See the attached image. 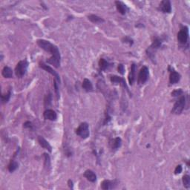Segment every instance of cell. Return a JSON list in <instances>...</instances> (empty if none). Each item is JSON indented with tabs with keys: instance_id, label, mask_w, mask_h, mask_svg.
I'll list each match as a JSON object with an SVG mask.
<instances>
[{
	"instance_id": "6da1fadb",
	"label": "cell",
	"mask_w": 190,
	"mask_h": 190,
	"mask_svg": "<svg viewBox=\"0 0 190 190\" xmlns=\"http://www.w3.org/2000/svg\"><path fill=\"white\" fill-rule=\"evenodd\" d=\"M36 43L44 51L51 53V57L47 59L46 63L58 68L60 66L61 55L57 46L45 39H38L36 41Z\"/></svg>"
},
{
	"instance_id": "7a4b0ae2",
	"label": "cell",
	"mask_w": 190,
	"mask_h": 190,
	"mask_svg": "<svg viewBox=\"0 0 190 190\" xmlns=\"http://www.w3.org/2000/svg\"><path fill=\"white\" fill-rule=\"evenodd\" d=\"M162 43H163L162 39H160V38H158V37H156L154 39V41H153L152 44H151V45L146 49L147 56L149 57V58H150L151 60L153 61V62H154V60H155V51L161 47V45H162Z\"/></svg>"
},
{
	"instance_id": "3957f363",
	"label": "cell",
	"mask_w": 190,
	"mask_h": 190,
	"mask_svg": "<svg viewBox=\"0 0 190 190\" xmlns=\"http://www.w3.org/2000/svg\"><path fill=\"white\" fill-rule=\"evenodd\" d=\"M28 62L26 59L21 60L16 64L15 68V74L17 78H22L25 75L28 68Z\"/></svg>"
},
{
	"instance_id": "277c9868",
	"label": "cell",
	"mask_w": 190,
	"mask_h": 190,
	"mask_svg": "<svg viewBox=\"0 0 190 190\" xmlns=\"http://www.w3.org/2000/svg\"><path fill=\"white\" fill-rule=\"evenodd\" d=\"M186 102L187 101H186L185 96H181L174 104L173 108L172 109V114L177 115L181 114V113L183 112L184 108H185Z\"/></svg>"
},
{
	"instance_id": "5b68a950",
	"label": "cell",
	"mask_w": 190,
	"mask_h": 190,
	"mask_svg": "<svg viewBox=\"0 0 190 190\" xmlns=\"http://www.w3.org/2000/svg\"><path fill=\"white\" fill-rule=\"evenodd\" d=\"M178 41L181 45H186L189 40V28L187 26H181V28L178 33Z\"/></svg>"
},
{
	"instance_id": "8992f818",
	"label": "cell",
	"mask_w": 190,
	"mask_h": 190,
	"mask_svg": "<svg viewBox=\"0 0 190 190\" xmlns=\"http://www.w3.org/2000/svg\"><path fill=\"white\" fill-rule=\"evenodd\" d=\"M76 134L80 136L82 139H86L89 137L90 132H89V126L87 123L83 122L80 123L78 128L76 129Z\"/></svg>"
},
{
	"instance_id": "52a82bcc",
	"label": "cell",
	"mask_w": 190,
	"mask_h": 190,
	"mask_svg": "<svg viewBox=\"0 0 190 190\" xmlns=\"http://www.w3.org/2000/svg\"><path fill=\"white\" fill-rule=\"evenodd\" d=\"M149 76V70L147 66H143L140 71L137 77V83L139 85H143L147 82Z\"/></svg>"
},
{
	"instance_id": "ba28073f",
	"label": "cell",
	"mask_w": 190,
	"mask_h": 190,
	"mask_svg": "<svg viewBox=\"0 0 190 190\" xmlns=\"http://www.w3.org/2000/svg\"><path fill=\"white\" fill-rule=\"evenodd\" d=\"M39 65L40 68H41L42 69H43V70H45V72H47L48 73H49V74H51V75L54 77V80H56V81L58 82L59 84H60V82H61L60 77H59V74L56 72V71L53 70L51 67H50L49 66H48V65L45 64L43 62H40Z\"/></svg>"
},
{
	"instance_id": "9c48e42d",
	"label": "cell",
	"mask_w": 190,
	"mask_h": 190,
	"mask_svg": "<svg viewBox=\"0 0 190 190\" xmlns=\"http://www.w3.org/2000/svg\"><path fill=\"white\" fill-rule=\"evenodd\" d=\"M169 72V83L171 85H174V84L178 83L180 80L181 76L179 73L174 71L173 68H171V66H169L168 68Z\"/></svg>"
},
{
	"instance_id": "30bf717a",
	"label": "cell",
	"mask_w": 190,
	"mask_h": 190,
	"mask_svg": "<svg viewBox=\"0 0 190 190\" xmlns=\"http://www.w3.org/2000/svg\"><path fill=\"white\" fill-rule=\"evenodd\" d=\"M118 185V181L116 180H104L101 183V189L103 190H109L113 189Z\"/></svg>"
},
{
	"instance_id": "8fae6325",
	"label": "cell",
	"mask_w": 190,
	"mask_h": 190,
	"mask_svg": "<svg viewBox=\"0 0 190 190\" xmlns=\"http://www.w3.org/2000/svg\"><path fill=\"white\" fill-rule=\"evenodd\" d=\"M159 10L164 13H170L172 12V5L169 0H164L160 3Z\"/></svg>"
},
{
	"instance_id": "7c38bea8",
	"label": "cell",
	"mask_w": 190,
	"mask_h": 190,
	"mask_svg": "<svg viewBox=\"0 0 190 190\" xmlns=\"http://www.w3.org/2000/svg\"><path fill=\"white\" fill-rule=\"evenodd\" d=\"M43 117L45 120H51V121H55L57 119V114L55 111L52 109H46L43 113Z\"/></svg>"
},
{
	"instance_id": "4fadbf2b",
	"label": "cell",
	"mask_w": 190,
	"mask_h": 190,
	"mask_svg": "<svg viewBox=\"0 0 190 190\" xmlns=\"http://www.w3.org/2000/svg\"><path fill=\"white\" fill-rule=\"evenodd\" d=\"M115 5H116L117 10H118V12L122 15L126 14V13H127L128 10H129L128 7H127V5H125V4L121 1H116L115 2Z\"/></svg>"
},
{
	"instance_id": "5bb4252c",
	"label": "cell",
	"mask_w": 190,
	"mask_h": 190,
	"mask_svg": "<svg viewBox=\"0 0 190 190\" xmlns=\"http://www.w3.org/2000/svg\"><path fill=\"white\" fill-rule=\"evenodd\" d=\"M110 80H111V82H112V83H120V85L123 86V87H124L125 89H126V91L129 92V91H128L127 84H126V81H125V80L123 77H120V76H118L114 75V76H111Z\"/></svg>"
},
{
	"instance_id": "9a60e30c",
	"label": "cell",
	"mask_w": 190,
	"mask_h": 190,
	"mask_svg": "<svg viewBox=\"0 0 190 190\" xmlns=\"http://www.w3.org/2000/svg\"><path fill=\"white\" fill-rule=\"evenodd\" d=\"M37 141H38V143H39V144L41 146L43 149L48 150L49 152H51V151H52V147H51V146L50 145V143H49V142L46 141V140L43 137H42V136H38Z\"/></svg>"
},
{
	"instance_id": "2e32d148",
	"label": "cell",
	"mask_w": 190,
	"mask_h": 190,
	"mask_svg": "<svg viewBox=\"0 0 190 190\" xmlns=\"http://www.w3.org/2000/svg\"><path fill=\"white\" fill-rule=\"evenodd\" d=\"M84 177L91 183H95L97 181V174L91 169H87L84 172Z\"/></svg>"
},
{
	"instance_id": "e0dca14e",
	"label": "cell",
	"mask_w": 190,
	"mask_h": 190,
	"mask_svg": "<svg viewBox=\"0 0 190 190\" xmlns=\"http://www.w3.org/2000/svg\"><path fill=\"white\" fill-rule=\"evenodd\" d=\"M110 146L113 151L118 150L119 148H120V146H122L121 138L118 137L114 138V139L112 140V141H110Z\"/></svg>"
},
{
	"instance_id": "ac0fdd59",
	"label": "cell",
	"mask_w": 190,
	"mask_h": 190,
	"mask_svg": "<svg viewBox=\"0 0 190 190\" xmlns=\"http://www.w3.org/2000/svg\"><path fill=\"white\" fill-rule=\"evenodd\" d=\"M135 73H136V65L134 63H132L131 66V69H130L129 75H128V82L131 86L133 85V83L135 81Z\"/></svg>"
},
{
	"instance_id": "d6986e66",
	"label": "cell",
	"mask_w": 190,
	"mask_h": 190,
	"mask_svg": "<svg viewBox=\"0 0 190 190\" xmlns=\"http://www.w3.org/2000/svg\"><path fill=\"white\" fill-rule=\"evenodd\" d=\"M82 89L87 92L93 91V85H92L91 82L87 78H85L83 80V82H82Z\"/></svg>"
},
{
	"instance_id": "ffe728a7",
	"label": "cell",
	"mask_w": 190,
	"mask_h": 190,
	"mask_svg": "<svg viewBox=\"0 0 190 190\" xmlns=\"http://www.w3.org/2000/svg\"><path fill=\"white\" fill-rule=\"evenodd\" d=\"M88 19H89V20L91 21V22L95 23V24H101V23L105 22V20H103L102 17L98 16H97V15H95V14L89 15V16H88Z\"/></svg>"
},
{
	"instance_id": "44dd1931",
	"label": "cell",
	"mask_w": 190,
	"mask_h": 190,
	"mask_svg": "<svg viewBox=\"0 0 190 190\" xmlns=\"http://www.w3.org/2000/svg\"><path fill=\"white\" fill-rule=\"evenodd\" d=\"M2 74L5 78H12L13 77V70L10 67L5 66L2 71Z\"/></svg>"
},
{
	"instance_id": "7402d4cb",
	"label": "cell",
	"mask_w": 190,
	"mask_h": 190,
	"mask_svg": "<svg viewBox=\"0 0 190 190\" xmlns=\"http://www.w3.org/2000/svg\"><path fill=\"white\" fill-rule=\"evenodd\" d=\"M111 66V64L109 63L108 61L105 60V59L101 58L99 61V68L101 71H105L107 69L109 68V67Z\"/></svg>"
},
{
	"instance_id": "603a6c76",
	"label": "cell",
	"mask_w": 190,
	"mask_h": 190,
	"mask_svg": "<svg viewBox=\"0 0 190 190\" xmlns=\"http://www.w3.org/2000/svg\"><path fill=\"white\" fill-rule=\"evenodd\" d=\"M18 167H19L18 163H17L16 160H11V162L9 163L8 166H7V169H8L9 172L12 173V172H15V171H16L17 169H18Z\"/></svg>"
},
{
	"instance_id": "cb8c5ba5",
	"label": "cell",
	"mask_w": 190,
	"mask_h": 190,
	"mask_svg": "<svg viewBox=\"0 0 190 190\" xmlns=\"http://www.w3.org/2000/svg\"><path fill=\"white\" fill-rule=\"evenodd\" d=\"M11 89H9L6 95H2L1 96L2 103V104L7 103L11 98Z\"/></svg>"
},
{
	"instance_id": "d4e9b609",
	"label": "cell",
	"mask_w": 190,
	"mask_h": 190,
	"mask_svg": "<svg viewBox=\"0 0 190 190\" xmlns=\"http://www.w3.org/2000/svg\"><path fill=\"white\" fill-rule=\"evenodd\" d=\"M182 181H183V187L186 188V189H189L190 188V176L188 175V174H186L183 177V179H182Z\"/></svg>"
},
{
	"instance_id": "484cf974",
	"label": "cell",
	"mask_w": 190,
	"mask_h": 190,
	"mask_svg": "<svg viewBox=\"0 0 190 190\" xmlns=\"http://www.w3.org/2000/svg\"><path fill=\"white\" fill-rule=\"evenodd\" d=\"M44 158H45V166L46 168L49 169L51 167V158H50V156L49 154L47 153H44Z\"/></svg>"
},
{
	"instance_id": "4316f807",
	"label": "cell",
	"mask_w": 190,
	"mask_h": 190,
	"mask_svg": "<svg viewBox=\"0 0 190 190\" xmlns=\"http://www.w3.org/2000/svg\"><path fill=\"white\" fill-rule=\"evenodd\" d=\"M51 100H52V96H51V94H49V95H47L45 96V101H44V103H45V106H49L50 105H51Z\"/></svg>"
},
{
	"instance_id": "83f0119b",
	"label": "cell",
	"mask_w": 190,
	"mask_h": 190,
	"mask_svg": "<svg viewBox=\"0 0 190 190\" xmlns=\"http://www.w3.org/2000/svg\"><path fill=\"white\" fill-rule=\"evenodd\" d=\"M53 87H54V91H55V93H56L57 98V100H59V91L58 83H57V81L55 80H54V81H53Z\"/></svg>"
},
{
	"instance_id": "f1b7e54d",
	"label": "cell",
	"mask_w": 190,
	"mask_h": 190,
	"mask_svg": "<svg viewBox=\"0 0 190 190\" xmlns=\"http://www.w3.org/2000/svg\"><path fill=\"white\" fill-rule=\"evenodd\" d=\"M122 41L123 42L125 43H128L130 45H132L134 43L133 39H132V38H130L129 36H125V37L123 38Z\"/></svg>"
},
{
	"instance_id": "f546056e",
	"label": "cell",
	"mask_w": 190,
	"mask_h": 190,
	"mask_svg": "<svg viewBox=\"0 0 190 190\" xmlns=\"http://www.w3.org/2000/svg\"><path fill=\"white\" fill-rule=\"evenodd\" d=\"M183 91L182 89H177L172 92V97H179V96L183 95Z\"/></svg>"
},
{
	"instance_id": "4dcf8cb0",
	"label": "cell",
	"mask_w": 190,
	"mask_h": 190,
	"mask_svg": "<svg viewBox=\"0 0 190 190\" xmlns=\"http://www.w3.org/2000/svg\"><path fill=\"white\" fill-rule=\"evenodd\" d=\"M118 72L120 73L121 75H123V74H125V67L123 64H119L118 65Z\"/></svg>"
},
{
	"instance_id": "1f68e13d",
	"label": "cell",
	"mask_w": 190,
	"mask_h": 190,
	"mask_svg": "<svg viewBox=\"0 0 190 190\" xmlns=\"http://www.w3.org/2000/svg\"><path fill=\"white\" fill-rule=\"evenodd\" d=\"M182 170H183V168H182L181 165H178V166H176L175 169H174V174H180L182 172Z\"/></svg>"
},
{
	"instance_id": "d6a6232c",
	"label": "cell",
	"mask_w": 190,
	"mask_h": 190,
	"mask_svg": "<svg viewBox=\"0 0 190 190\" xmlns=\"http://www.w3.org/2000/svg\"><path fill=\"white\" fill-rule=\"evenodd\" d=\"M23 127L25 128H30V129H31V128H33V125H32L31 122L26 121L24 124H23Z\"/></svg>"
},
{
	"instance_id": "836d02e7",
	"label": "cell",
	"mask_w": 190,
	"mask_h": 190,
	"mask_svg": "<svg viewBox=\"0 0 190 190\" xmlns=\"http://www.w3.org/2000/svg\"><path fill=\"white\" fill-rule=\"evenodd\" d=\"M68 187L71 188V189H73V187H74V184H73V181L72 180H69L68 181Z\"/></svg>"
}]
</instances>
